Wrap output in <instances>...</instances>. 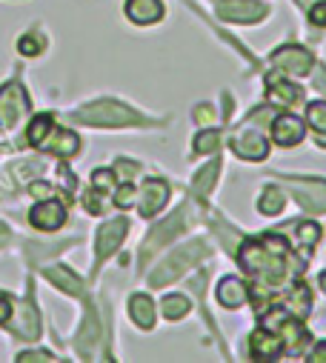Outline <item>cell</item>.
Here are the masks:
<instances>
[{
	"instance_id": "8fae6325",
	"label": "cell",
	"mask_w": 326,
	"mask_h": 363,
	"mask_svg": "<svg viewBox=\"0 0 326 363\" xmlns=\"http://www.w3.org/2000/svg\"><path fill=\"white\" fill-rule=\"evenodd\" d=\"M29 223L40 232H57L66 223V206L55 198H43V203H38L29 212Z\"/></svg>"
},
{
	"instance_id": "8d00e7d4",
	"label": "cell",
	"mask_w": 326,
	"mask_h": 363,
	"mask_svg": "<svg viewBox=\"0 0 326 363\" xmlns=\"http://www.w3.org/2000/svg\"><path fill=\"white\" fill-rule=\"evenodd\" d=\"M12 301L6 298V295H0V326H4V323H9V318H12Z\"/></svg>"
},
{
	"instance_id": "603a6c76",
	"label": "cell",
	"mask_w": 326,
	"mask_h": 363,
	"mask_svg": "<svg viewBox=\"0 0 326 363\" xmlns=\"http://www.w3.org/2000/svg\"><path fill=\"white\" fill-rule=\"evenodd\" d=\"M129 315L140 329H152L154 326V303L149 301V295H135L129 301Z\"/></svg>"
},
{
	"instance_id": "e0dca14e",
	"label": "cell",
	"mask_w": 326,
	"mask_h": 363,
	"mask_svg": "<svg viewBox=\"0 0 326 363\" xmlns=\"http://www.w3.org/2000/svg\"><path fill=\"white\" fill-rule=\"evenodd\" d=\"M266 98L272 104H283V106H295L300 104L303 92H300V86L289 83V80H281L278 74H269L266 77Z\"/></svg>"
},
{
	"instance_id": "ba28073f",
	"label": "cell",
	"mask_w": 326,
	"mask_h": 363,
	"mask_svg": "<svg viewBox=\"0 0 326 363\" xmlns=\"http://www.w3.org/2000/svg\"><path fill=\"white\" fill-rule=\"evenodd\" d=\"M218 15L229 23H258L266 18V6L255 4V0H220Z\"/></svg>"
},
{
	"instance_id": "cb8c5ba5",
	"label": "cell",
	"mask_w": 326,
	"mask_h": 363,
	"mask_svg": "<svg viewBox=\"0 0 326 363\" xmlns=\"http://www.w3.org/2000/svg\"><path fill=\"white\" fill-rule=\"evenodd\" d=\"M306 121L312 126V135H315V143L326 149V104L323 101H315L306 106Z\"/></svg>"
},
{
	"instance_id": "6da1fadb",
	"label": "cell",
	"mask_w": 326,
	"mask_h": 363,
	"mask_svg": "<svg viewBox=\"0 0 326 363\" xmlns=\"http://www.w3.org/2000/svg\"><path fill=\"white\" fill-rule=\"evenodd\" d=\"M237 260L243 272L266 286H281L289 272V246L281 235H261V238H247L237 249Z\"/></svg>"
},
{
	"instance_id": "30bf717a",
	"label": "cell",
	"mask_w": 326,
	"mask_h": 363,
	"mask_svg": "<svg viewBox=\"0 0 326 363\" xmlns=\"http://www.w3.org/2000/svg\"><path fill=\"white\" fill-rule=\"evenodd\" d=\"M272 63H275V69H281V72H286V74H306L312 66H315V57L303 49V46H281V49H275V55H272Z\"/></svg>"
},
{
	"instance_id": "52a82bcc",
	"label": "cell",
	"mask_w": 326,
	"mask_h": 363,
	"mask_svg": "<svg viewBox=\"0 0 326 363\" xmlns=\"http://www.w3.org/2000/svg\"><path fill=\"white\" fill-rule=\"evenodd\" d=\"M286 184L295 189L298 203L309 212L317 215L326 209V180H300V177H286Z\"/></svg>"
},
{
	"instance_id": "d6a6232c",
	"label": "cell",
	"mask_w": 326,
	"mask_h": 363,
	"mask_svg": "<svg viewBox=\"0 0 326 363\" xmlns=\"http://www.w3.org/2000/svg\"><path fill=\"white\" fill-rule=\"evenodd\" d=\"M18 49H21V55L35 57V55H40L43 40H40V38H35V35H26V38H21V40H18Z\"/></svg>"
},
{
	"instance_id": "2e32d148",
	"label": "cell",
	"mask_w": 326,
	"mask_h": 363,
	"mask_svg": "<svg viewBox=\"0 0 326 363\" xmlns=\"http://www.w3.org/2000/svg\"><path fill=\"white\" fill-rule=\"evenodd\" d=\"M40 149H46V152H52V155H57V157H72V155H77V149H80V138L74 135V132H69V129H52L49 135H46V140L40 143Z\"/></svg>"
},
{
	"instance_id": "8992f818",
	"label": "cell",
	"mask_w": 326,
	"mask_h": 363,
	"mask_svg": "<svg viewBox=\"0 0 326 363\" xmlns=\"http://www.w3.org/2000/svg\"><path fill=\"white\" fill-rule=\"evenodd\" d=\"M184 220H186V209H178L175 215H169L163 223H157L152 232H149V238H146V243L140 246V257H143V263L157 252V249H163L172 238H178L181 235V229H184Z\"/></svg>"
},
{
	"instance_id": "44dd1931",
	"label": "cell",
	"mask_w": 326,
	"mask_h": 363,
	"mask_svg": "<svg viewBox=\"0 0 326 363\" xmlns=\"http://www.w3.org/2000/svg\"><path fill=\"white\" fill-rule=\"evenodd\" d=\"M46 281H52L57 289L69 292V295H84V284H80V278L74 275V272H69L66 266H52L43 272Z\"/></svg>"
},
{
	"instance_id": "7a4b0ae2",
	"label": "cell",
	"mask_w": 326,
	"mask_h": 363,
	"mask_svg": "<svg viewBox=\"0 0 326 363\" xmlns=\"http://www.w3.org/2000/svg\"><path fill=\"white\" fill-rule=\"evenodd\" d=\"M209 246H206V240H192V243H186V246H181L178 252H172L167 260H163L152 275H149V286H154V289H160V286H167V284H172V281H178L186 269H192L198 260H206L209 257Z\"/></svg>"
},
{
	"instance_id": "277c9868",
	"label": "cell",
	"mask_w": 326,
	"mask_h": 363,
	"mask_svg": "<svg viewBox=\"0 0 326 363\" xmlns=\"http://www.w3.org/2000/svg\"><path fill=\"white\" fill-rule=\"evenodd\" d=\"M264 329H269L272 335H278V340L283 343V349L289 354H300V349L309 343V332L303 329V323L298 318H292L283 306H272L264 320H261Z\"/></svg>"
},
{
	"instance_id": "4dcf8cb0",
	"label": "cell",
	"mask_w": 326,
	"mask_h": 363,
	"mask_svg": "<svg viewBox=\"0 0 326 363\" xmlns=\"http://www.w3.org/2000/svg\"><path fill=\"white\" fill-rule=\"evenodd\" d=\"M92 186H95L101 195L115 192V172H112V169H98V172L92 174Z\"/></svg>"
},
{
	"instance_id": "d4e9b609",
	"label": "cell",
	"mask_w": 326,
	"mask_h": 363,
	"mask_svg": "<svg viewBox=\"0 0 326 363\" xmlns=\"http://www.w3.org/2000/svg\"><path fill=\"white\" fill-rule=\"evenodd\" d=\"M218 172H220V160L215 157L212 163H206L198 174H195V180H192V186H195V192L203 198V195H209L212 192V186H215V180H218Z\"/></svg>"
},
{
	"instance_id": "ab89813d",
	"label": "cell",
	"mask_w": 326,
	"mask_h": 363,
	"mask_svg": "<svg viewBox=\"0 0 326 363\" xmlns=\"http://www.w3.org/2000/svg\"><path fill=\"white\" fill-rule=\"evenodd\" d=\"M35 198H52V186L49 184H32V189H29Z\"/></svg>"
},
{
	"instance_id": "9a60e30c",
	"label": "cell",
	"mask_w": 326,
	"mask_h": 363,
	"mask_svg": "<svg viewBox=\"0 0 326 363\" xmlns=\"http://www.w3.org/2000/svg\"><path fill=\"white\" fill-rule=\"evenodd\" d=\"M249 349H252V357L255 360H278L281 352H283V343L278 340V335H272L269 329H255L252 337H249Z\"/></svg>"
},
{
	"instance_id": "3957f363",
	"label": "cell",
	"mask_w": 326,
	"mask_h": 363,
	"mask_svg": "<svg viewBox=\"0 0 326 363\" xmlns=\"http://www.w3.org/2000/svg\"><path fill=\"white\" fill-rule=\"evenodd\" d=\"M74 118L86 126H143L146 123L143 115H137L135 109H129L118 101H95L84 109H77Z\"/></svg>"
},
{
	"instance_id": "7c38bea8",
	"label": "cell",
	"mask_w": 326,
	"mask_h": 363,
	"mask_svg": "<svg viewBox=\"0 0 326 363\" xmlns=\"http://www.w3.org/2000/svg\"><path fill=\"white\" fill-rule=\"evenodd\" d=\"M126 232H129V220H126V218H115V220L103 223V226L98 229V243H95L98 260H106V257L123 243Z\"/></svg>"
},
{
	"instance_id": "9c48e42d",
	"label": "cell",
	"mask_w": 326,
	"mask_h": 363,
	"mask_svg": "<svg viewBox=\"0 0 326 363\" xmlns=\"http://www.w3.org/2000/svg\"><path fill=\"white\" fill-rule=\"evenodd\" d=\"M167 203H169V186H167V180L149 177L146 184H143V189H140V201H137L140 218H154Z\"/></svg>"
},
{
	"instance_id": "83f0119b",
	"label": "cell",
	"mask_w": 326,
	"mask_h": 363,
	"mask_svg": "<svg viewBox=\"0 0 326 363\" xmlns=\"http://www.w3.org/2000/svg\"><path fill=\"white\" fill-rule=\"evenodd\" d=\"M283 203H286V198H283V192L275 189V186L264 189L261 198H258V209H261L264 215H278V212H283Z\"/></svg>"
},
{
	"instance_id": "ee69618b",
	"label": "cell",
	"mask_w": 326,
	"mask_h": 363,
	"mask_svg": "<svg viewBox=\"0 0 326 363\" xmlns=\"http://www.w3.org/2000/svg\"><path fill=\"white\" fill-rule=\"evenodd\" d=\"M320 286H323V292H326V272H323V275H320Z\"/></svg>"
},
{
	"instance_id": "ffe728a7",
	"label": "cell",
	"mask_w": 326,
	"mask_h": 363,
	"mask_svg": "<svg viewBox=\"0 0 326 363\" xmlns=\"http://www.w3.org/2000/svg\"><path fill=\"white\" fill-rule=\"evenodd\" d=\"M12 329H15L23 340H35V337L40 335V315H38V309H35L32 303H21Z\"/></svg>"
},
{
	"instance_id": "1f68e13d",
	"label": "cell",
	"mask_w": 326,
	"mask_h": 363,
	"mask_svg": "<svg viewBox=\"0 0 326 363\" xmlns=\"http://www.w3.org/2000/svg\"><path fill=\"white\" fill-rule=\"evenodd\" d=\"M135 198H137V192H135L132 184H123L120 189H115V206L118 209H129L135 203Z\"/></svg>"
},
{
	"instance_id": "60d3db41",
	"label": "cell",
	"mask_w": 326,
	"mask_h": 363,
	"mask_svg": "<svg viewBox=\"0 0 326 363\" xmlns=\"http://www.w3.org/2000/svg\"><path fill=\"white\" fill-rule=\"evenodd\" d=\"M315 89H317L320 95H326V69L317 72V77H315Z\"/></svg>"
},
{
	"instance_id": "f35d334b",
	"label": "cell",
	"mask_w": 326,
	"mask_h": 363,
	"mask_svg": "<svg viewBox=\"0 0 326 363\" xmlns=\"http://www.w3.org/2000/svg\"><path fill=\"white\" fill-rule=\"evenodd\" d=\"M309 363H326V340H320L315 346V352L309 354Z\"/></svg>"
},
{
	"instance_id": "f1b7e54d",
	"label": "cell",
	"mask_w": 326,
	"mask_h": 363,
	"mask_svg": "<svg viewBox=\"0 0 326 363\" xmlns=\"http://www.w3.org/2000/svg\"><path fill=\"white\" fill-rule=\"evenodd\" d=\"M218 143H220V132H215V129H206V132H201V135L195 138V155H206V152H215V149H218Z\"/></svg>"
},
{
	"instance_id": "f546056e",
	"label": "cell",
	"mask_w": 326,
	"mask_h": 363,
	"mask_svg": "<svg viewBox=\"0 0 326 363\" xmlns=\"http://www.w3.org/2000/svg\"><path fill=\"white\" fill-rule=\"evenodd\" d=\"M289 306H292V309H298L300 315H306V312H309V306H312V295H309L306 284H298V286L292 289V295H289Z\"/></svg>"
},
{
	"instance_id": "7402d4cb",
	"label": "cell",
	"mask_w": 326,
	"mask_h": 363,
	"mask_svg": "<svg viewBox=\"0 0 326 363\" xmlns=\"http://www.w3.org/2000/svg\"><path fill=\"white\" fill-rule=\"evenodd\" d=\"M98 337H101V323H98L95 309H89V312H86L84 332L77 335V352L84 354V357H89V354H92V349H95V343H98Z\"/></svg>"
},
{
	"instance_id": "7bdbcfd3",
	"label": "cell",
	"mask_w": 326,
	"mask_h": 363,
	"mask_svg": "<svg viewBox=\"0 0 326 363\" xmlns=\"http://www.w3.org/2000/svg\"><path fill=\"white\" fill-rule=\"evenodd\" d=\"M6 238H9V232H6V226H4V223H0V246L6 243Z\"/></svg>"
},
{
	"instance_id": "5bb4252c",
	"label": "cell",
	"mask_w": 326,
	"mask_h": 363,
	"mask_svg": "<svg viewBox=\"0 0 326 363\" xmlns=\"http://www.w3.org/2000/svg\"><path fill=\"white\" fill-rule=\"evenodd\" d=\"M303 135H306V126H303V121L300 118H295V115H275V121H272V138H275V143L278 146H298L300 140H303Z\"/></svg>"
},
{
	"instance_id": "74e56055",
	"label": "cell",
	"mask_w": 326,
	"mask_h": 363,
	"mask_svg": "<svg viewBox=\"0 0 326 363\" xmlns=\"http://www.w3.org/2000/svg\"><path fill=\"white\" fill-rule=\"evenodd\" d=\"M21 363H29V360H55V354L49 352H26V354H18Z\"/></svg>"
},
{
	"instance_id": "4316f807",
	"label": "cell",
	"mask_w": 326,
	"mask_h": 363,
	"mask_svg": "<svg viewBox=\"0 0 326 363\" xmlns=\"http://www.w3.org/2000/svg\"><path fill=\"white\" fill-rule=\"evenodd\" d=\"M160 306H163V315H167V320H181V318H186L189 309H192V303H189L184 295H167Z\"/></svg>"
},
{
	"instance_id": "484cf974",
	"label": "cell",
	"mask_w": 326,
	"mask_h": 363,
	"mask_svg": "<svg viewBox=\"0 0 326 363\" xmlns=\"http://www.w3.org/2000/svg\"><path fill=\"white\" fill-rule=\"evenodd\" d=\"M55 129V118L52 115H38L32 123H29V132H26V138H29V143L32 146H38L40 149V143L46 140V135Z\"/></svg>"
},
{
	"instance_id": "836d02e7",
	"label": "cell",
	"mask_w": 326,
	"mask_h": 363,
	"mask_svg": "<svg viewBox=\"0 0 326 363\" xmlns=\"http://www.w3.org/2000/svg\"><path fill=\"white\" fill-rule=\"evenodd\" d=\"M298 235H300V240H303V243L315 246V243L320 240V226H317L315 220H306V223H300V226H298Z\"/></svg>"
},
{
	"instance_id": "5b68a950",
	"label": "cell",
	"mask_w": 326,
	"mask_h": 363,
	"mask_svg": "<svg viewBox=\"0 0 326 363\" xmlns=\"http://www.w3.org/2000/svg\"><path fill=\"white\" fill-rule=\"evenodd\" d=\"M29 115V95L18 80H9L0 86V126L12 129L21 118Z\"/></svg>"
},
{
	"instance_id": "4fadbf2b",
	"label": "cell",
	"mask_w": 326,
	"mask_h": 363,
	"mask_svg": "<svg viewBox=\"0 0 326 363\" xmlns=\"http://www.w3.org/2000/svg\"><path fill=\"white\" fill-rule=\"evenodd\" d=\"M232 149H235V155L240 160H264L269 155V143L258 129H247V132L235 135Z\"/></svg>"
},
{
	"instance_id": "d6986e66",
	"label": "cell",
	"mask_w": 326,
	"mask_h": 363,
	"mask_svg": "<svg viewBox=\"0 0 326 363\" xmlns=\"http://www.w3.org/2000/svg\"><path fill=\"white\" fill-rule=\"evenodd\" d=\"M247 298H249V292H247V284H243L240 278H223L220 281V286H218V301H220V306H226V309H240L243 303H247Z\"/></svg>"
},
{
	"instance_id": "b9f144b4",
	"label": "cell",
	"mask_w": 326,
	"mask_h": 363,
	"mask_svg": "<svg viewBox=\"0 0 326 363\" xmlns=\"http://www.w3.org/2000/svg\"><path fill=\"white\" fill-rule=\"evenodd\" d=\"M195 118H198V121L212 118V106H198V109H195Z\"/></svg>"
},
{
	"instance_id": "e575fe53",
	"label": "cell",
	"mask_w": 326,
	"mask_h": 363,
	"mask_svg": "<svg viewBox=\"0 0 326 363\" xmlns=\"http://www.w3.org/2000/svg\"><path fill=\"white\" fill-rule=\"evenodd\" d=\"M309 23L326 26V0H323V4H315V6L309 9Z\"/></svg>"
},
{
	"instance_id": "d590c367",
	"label": "cell",
	"mask_w": 326,
	"mask_h": 363,
	"mask_svg": "<svg viewBox=\"0 0 326 363\" xmlns=\"http://www.w3.org/2000/svg\"><path fill=\"white\" fill-rule=\"evenodd\" d=\"M98 195H101V192H98V189H92V192L84 198V206H86L92 215H101V212H103V201H101Z\"/></svg>"
},
{
	"instance_id": "ac0fdd59",
	"label": "cell",
	"mask_w": 326,
	"mask_h": 363,
	"mask_svg": "<svg viewBox=\"0 0 326 363\" xmlns=\"http://www.w3.org/2000/svg\"><path fill=\"white\" fill-rule=\"evenodd\" d=\"M126 18L140 26L157 23L163 18V4L160 0H126Z\"/></svg>"
}]
</instances>
